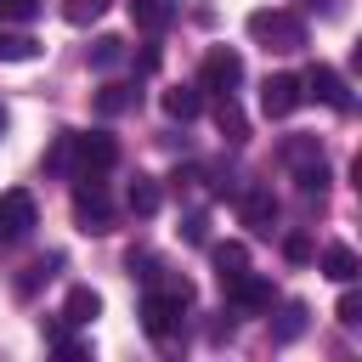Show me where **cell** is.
<instances>
[{"instance_id": "26", "label": "cell", "mask_w": 362, "mask_h": 362, "mask_svg": "<svg viewBox=\"0 0 362 362\" xmlns=\"http://www.w3.org/2000/svg\"><path fill=\"white\" fill-rule=\"evenodd\" d=\"M40 11V0H0V23H28Z\"/></svg>"}, {"instance_id": "23", "label": "cell", "mask_w": 362, "mask_h": 362, "mask_svg": "<svg viewBox=\"0 0 362 362\" xmlns=\"http://www.w3.org/2000/svg\"><path fill=\"white\" fill-rule=\"evenodd\" d=\"M124 57V40H113V34H102L96 45H90V68H113Z\"/></svg>"}, {"instance_id": "21", "label": "cell", "mask_w": 362, "mask_h": 362, "mask_svg": "<svg viewBox=\"0 0 362 362\" xmlns=\"http://www.w3.org/2000/svg\"><path fill=\"white\" fill-rule=\"evenodd\" d=\"M28 57H40V45H34L28 34H11V28H0V62H28Z\"/></svg>"}, {"instance_id": "10", "label": "cell", "mask_w": 362, "mask_h": 362, "mask_svg": "<svg viewBox=\"0 0 362 362\" xmlns=\"http://www.w3.org/2000/svg\"><path fill=\"white\" fill-rule=\"evenodd\" d=\"M221 288H226V300H232L238 311H266V305H272V283L255 277V272H238V277L221 283Z\"/></svg>"}, {"instance_id": "19", "label": "cell", "mask_w": 362, "mask_h": 362, "mask_svg": "<svg viewBox=\"0 0 362 362\" xmlns=\"http://www.w3.org/2000/svg\"><path fill=\"white\" fill-rule=\"evenodd\" d=\"M45 170H51V175H74V130H62V136L51 141V153H45Z\"/></svg>"}, {"instance_id": "17", "label": "cell", "mask_w": 362, "mask_h": 362, "mask_svg": "<svg viewBox=\"0 0 362 362\" xmlns=\"http://www.w3.org/2000/svg\"><path fill=\"white\" fill-rule=\"evenodd\" d=\"M130 17H136L147 34H158V28L175 17V0H130Z\"/></svg>"}, {"instance_id": "11", "label": "cell", "mask_w": 362, "mask_h": 362, "mask_svg": "<svg viewBox=\"0 0 362 362\" xmlns=\"http://www.w3.org/2000/svg\"><path fill=\"white\" fill-rule=\"evenodd\" d=\"M164 113L181 119V124L198 119V113H204V90H198V85H170V90H164Z\"/></svg>"}, {"instance_id": "16", "label": "cell", "mask_w": 362, "mask_h": 362, "mask_svg": "<svg viewBox=\"0 0 362 362\" xmlns=\"http://www.w3.org/2000/svg\"><path fill=\"white\" fill-rule=\"evenodd\" d=\"M158 198H164V192H158V181H153V175H136V181H130V192H124L130 215H158Z\"/></svg>"}, {"instance_id": "5", "label": "cell", "mask_w": 362, "mask_h": 362, "mask_svg": "<svg viewBox=\"0 0 362 362\" xmlns=\"http://www.w3.org/2000/svg\"><path fill=\"white\" fill-rule=\"evenodd\" d=\"M34 192H23V187H11V192H0V243H23L28 232H34Z\"/></svg>"}, {"instance_id": "3", "label": "cell", "mask_w": 362, "mask_h": 362, "mask_svg": "<svg viewBox=\"0 0 362 362\" xmlns=\"http://www.w3.org/2000/svg\"><path fill=\"white\" fill-rule=\"evenodd\" d=\"M119 164V141L107 130H90V136H74V175L79 181H102V170Z\"/></svg>"}, {"instance_id": "13", "label": "cell", "mask_w": 362, "mask_h": 362, "mask_svg": "<svg viewBox=\"0 0 362 362\" xmlns=\"http://www.w3.org/2000/svg\"><path fill=\"white\" fill-rule=\"evenodd\" d=\"M102 317V294L96 288H68V305H62V322H74V328H85V322H96Z\"/></svg>"}, {"instance_id": "12", "label": "cell", "mask_w": 362, "mask_h": 362, "mask_svg": "<svg viewBox=\"0 0 362 362\" xmlns=\"http://www.w3.org/2000/svg\"><path fill=\"white\" fill-rule=\"evenodd\" d=\"M215 130H221V136H226L232 147H238V141H249V119H243V107L232 102V90H226V96L215 102Z\"/></svg>"}, {"instance_id": "25", "label": "cell", "mask_w": 362, "mask_h": 362, "mask_svg": "<svg viewBox=\"0 0 362 362\" xmlns=\"http://www.w3.org/2000/svg\"><path fill=\"white\" fill-rule=\"evenodd\" d=\"M294 181H300V192L311 198V192H322V187H328V164H305V170H294Z\"/></svg>"}, {"instance_id": "31", "label": "cell", "mask_w": 362, "mask_h": 362, "mask_svg": "<svg viewBox=\"0 0 362 362\" xmlns=\"http://www.w3.org/2000/svg\"><path fill=\"white\" fill-rule=\"evenodd\" d=\"M6 124H11V119H6V107H0V136H6Z\"/></svg>"}, {"instance_id": "20", "label": "cell", "mask_w": 362, "mask_h": 362, "mask_svg": "<svg viewBox=\"0 0 362 362\" xmlns=\"http://www.w3.org/2000/svg\"><path fill=\"white\" fill-rule=\"evenodd\" d=\"M107 6H113V0H62V17H68L74 28H90V23H96Z\"/></svg>"}, {"instance_id": "9", "label": "cell", "mask_w": 362, "mask_h": 362, "mask_svg": "<svg viewBox=\"0 0 362 362\" xmlns=\"http://www.w3.org/2000/svg\"><path fill=\"white\" fill-rule=\"evenodd\" d=\"M238 215H243V226H249V232H260V238H266V232L277 226V198H272V187H249V192L238 198Z\"/></svg>"}, {"instance_id": "14", "label": "cell", "mask_w": 362, "mask_h": 362, "mask_svg": "<svg viewBox=\"0 0 362 362\" xmlns=\"http://www.w3.org/2000/svg\"><path fill=\"white\" fill-rule=\"evenodd\" d=\"M322 272H328L334 283H356L362 260H356V249H345V243H328V249H322Z\"/></svg>"}, {"instance_id": "15", "label": "cell", "mask_w": 362, "mask_h": 362, "mask_svg": "<svg viewBox=\"0 0 362 362\" xmlns=\"http://www.w3.org/2000/svg\"><path fill=\"white\" fill-rule=\"evenodd\" d=\"M209 260H215V277H221V283H232L238 272H249V249H243V243H215Z\"/></svg>"}, {"instance_id": "8", "label": "cell", "mask_w": 362, "mask_h": 362, "mask_svg": "<svg viewBox=\"0 0 362 362\" xmlns=\"http://www.w3.org/2000/svg\"><path fill=\"white\" fill-rule=\"evenodd\" d=\"M300 90H305V96H317V102H322V107H334V113H351V90H345V79H339L334 68H322V62L300 79Z\"/></svg>"}, {"instance_id": "27", "label": "cell", "mask_w": 362, "mask_h": 362, "mask_svg": "<svg viewBox=\"0 0 362 362\" xmlns=\"http://www.w3.org/2000/svg\"><path fill=\"white\" fill-rule=\"evenodd\" d=\"M181 238H187V243H204V238H209V221H204V209H192V215L181 221Z\"/></svg>"}, {"instance_id": "1", "label": "cell", "mask_w": 362, "mask_h": 362, "mask_svg": "<svg viewBox=\"0 0 362 362\" xmlns=\"http://www.w3.org/2000/svg\"><path fill=\"white\" fill-rule=\"evenodd\" d=\"M249 40L255 45H266V51H277V57H294L300 45H305V23L294 17V11H249Z\"/></svg>"}, {"instance_id": "29", "label": "cell", "mask_w": 362, "mask_h": 362, "mask_svg": "<svg viewBox=\"0 0 362 362\" xmlns=\"http://www.w3.org/2000/svg\"><path fill=\"white\" fill-rule=\"evenodd\" d=\"M334 317H339V322H345V328H356V322H362V294H345V300H339V311H334Z\"/></svg>"}, {"instance_id": "2", "label": "cell", "mask_w": 362, "mask_h": 362, "mask_svg": "<svg viewBox=\"0 0 362 362\" xmlns=\"http://www.w3.org/2000/svg\"><path fill=\"white\" fill-rule=\"evenodd\" d=\"M187 300H192V283L153 288V294L141 300V328H147L153 339H175V334H181V311H187Z\"/></svg>"}, {"instance_id": "7", "label": "cell", "mask_w": 362, "mask_h": 362, "mask_svg": "<svg viewBox=\"0 0 362 362\" xmlns=\"http://www.w3.org/2000/svg\"><path fill=\"white\" fill-rule=\"evenodd\" d=\"M300 102H305V90H300L294 74H272V79L260 85V113H266V119H288Z\"/></svg>"}, {"instance_id": "6", "label": "cell", "mask_w": 362, "mask_h": 362, "mask_svg": "<svg viewBox=\"0 0 362 362\" xmlns=\"http://www.w3.org/2000/svg\"><path fill=\"white\" fill-rule=\"evenodd\" d=\"M238 79H243V57H238L232 45H215V51L204 57V79H198V90H215V96H226Z\"/></svg>"}, {"instance_id": "30", "label": "cell", "mask_w": 362, "mask_h": 362, "mask_svg": "<svg viewBox=\"0 0 362 362\" xmlns=\"http://www.w3.org/2000/svg\"><path fill=\"white\" fill-rule=\"evenodd\" d=\"M283 255H288V260H311V238H300V232L283 238Z\"/></svg>"}, {"instance_id": "24", "label": "cell", "mask_w": 362, "mask_h": 362, "mask_svg": "<svg viewBox=\"0 0 362 362\" xmlns=\"http://www.w3.org/2000/svg\"><path fill=\"white\" fill-rule=\"evenodd\" d=\"M130 102H136V90H130V85H107V90L96 96V107H102V113H124Z\"/></svg>"}, {"instance_id": "4", "label": "cell", "mask_w": 362, "mask_h": 362, "mask_svg": "<svg viewBox=\"0 0 362 362\" xmlns=\"http://www.w3.org/2000/svg\"><path fill=\"white\" fill-rule=\"evenodd\" d=\"M74 221H79V232H113V204H107V192H102V181H79L74 187Z\"/></svg>"}, {"instance_id": "18", "label": "cell", "mask_w": 362, "mask_h": 362, "mask_svg": "<svg viewBox=\"0 0 362 362\" xmlns=\"http://www.w3.org/2000/svg\"><path fill=\"white\" fill-rule=\"evenodd\" d=\"M283 158H288L294 170H305V164H322V141H317V136H288V141H283Z\"/></svg>"}, {"instance_id": "22", "label": "cell", "mask_w": 362, "mask_h": 362, "mask_svg": "<svg viewBox=\"0 0 362 362\" xmlns=\"http://www.w3.org/2000/svg\"><path fill=\"white\" fill-rule=\"evenodd\" d=\"M57 266H62V260H57V255H45V260H34V266H28V272H23V283H17V294H34V288H40V283H51V272H57Z\"/></svg>"}, {"instance_id": "28", "label": "cell", "mask_w": 362, "mask_h": 362, "mask_svg": "<svg viewBox=\"0 0 362 362\" xmlns=\"http://www.w3.org/2000/svg\"><path fill=\"white\" fill-rule=\"evenodd\" d=\"M300 328H305V305H288V311H283V322H277V339H294Z\"/></svg>"}]
</instances>
